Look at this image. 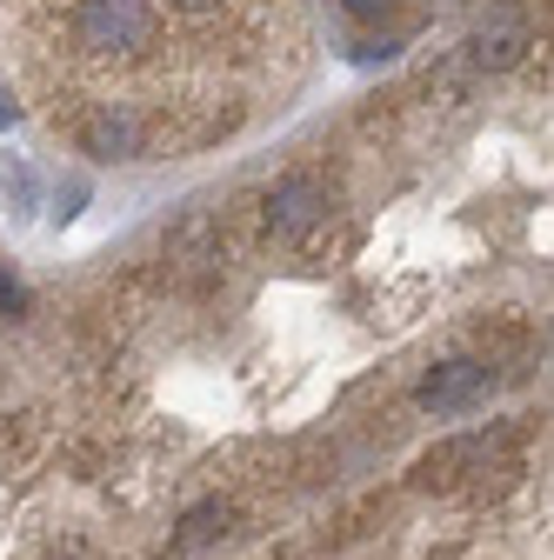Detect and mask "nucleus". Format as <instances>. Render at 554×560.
Masks as SVG:
<instances>
[{
	"mask_svg": "<svg viewBox=\"0 0 554 560\" xmlns=\"http://www.w3.org/2000/svg\"><path fill=\"white\" fill-rule=\"evenodd\" d=\"M8 120H14V101H8V94H0V127H8Z\"/></svg>",
	"mask_w": 554,
	"mask_h": 560,
	"instance_id": "6e6552de",
	"label": "nucleus"
},
{
	"mask_svg": "<svg viewBox=\"0 0 554 560\" xmlns=\"http://www.w3.org/2000/svg\"><path fill=\"white\" fill-rule=\"evenodd\" d=\"M341 8H348L355 21H381V14H388V0H341Z\"/></svg>",
	"mask_w": 554,
	"mask_h": 560,
	"instance_id": "0eeeda50",
	"label": "nucleus"
},
{
	"mask_svg": "<svg viewBox=\"0 0 554 560\" xmlns=\"http://www.w3.org/2000/svg\"><path fill=\"white\" fill-rule=\"evenodd\" d=\"M0 307H8V314H21V307H27V288H21L14 273H0Z\"/></svg>",
	"mask_w": 554,
	"mask_h": 560,
	"instance_id": "423d86ee",
	"label": "nucleus"
},
{
	"mask_svg": "<svg viewBox=\"0 0 554 560\" xmlns=\"http://www.w3.org/2000/svg\"><path fill=\"white\" fill-rule=\"evenodd\" d=\"M481 394H488V368H474V361H448L422 381V407H435V413H461Z\"/></svg>",
	"mask_w": 554,
	"mask_h": 560,
	"instance_id": "f03ea898",
	"label": "nucleus"
},
{
	"mask_svg": "<svg viewBox=\"0 0 554 560\" xmlns=\"http://www.w3.org/2000/svg\"><path fill=\"white\" fill-rule=\"evenodd\" d=\"M327 207V194L314 187V180H288V187H274V200H267V221H274V234H301L314 214Z\"/></svg>",
	"mask_w": 554,
	"mask_h": 560,
	"instance_id": "7ed1b4c3",
	"label": "nucleus"
},
{
	"mask_svg": "<svg viewBox=\"0 0 554 560\" xmlns=\"http://www.w3.org/2000/svg\"><path fill=\"white\" fill-rule=\"evenodd\" d=\"M221 527H228V508H200V514L187 521V534H181V540H187V547H200V540H215Z\"/></svg>",
	"mask_w": 554,
	"mask_h": 560,
	"instance_id": "39448f33",
	"label": "nucleus"
},
{
	"mask_svg": "<svg viewBox=\"0 0 554 560\" xmlns=\"http://www.w3.org/2000/svg\"><path fill=\"white\" fill-rule=\"evenodd\" d=\"M488 67H501V60H515L521 54V21L515 14H495V27H481V47H474Z\"/></svg>",
	"mask_w": 554,
	"mask_h": 560,
	"instance_id": "20e7f679",
	"label": "nucleus"
},
{
	"mask_svg": "<svg viewBox=\"0 0 554 560\" xmlns=\"http://www.w3.org/2000/svg\"><path fill=\"white\" fill-rule=\"evenodd\" d=\"M41 114L94 161L194 154L295 74L288 0H8Z\"/></svg>",
	"mask_w": 554,
	"mask_h": 560,
	"instance_id": "f257e3e1",
	"label": "nucleus"
}]
</instances>
